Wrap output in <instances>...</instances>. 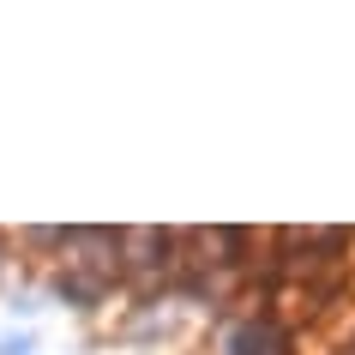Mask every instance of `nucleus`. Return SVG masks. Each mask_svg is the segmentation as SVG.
Listing matches in <instances>:
<instances>
[{
  "label": "nucleus",
  "mask_w": 355,
  "mask_h": 355,
  "mask_svg": "<svg viewBox=\"0 0 355 355\" xmlns=\"http://www.w3.org/2000/svg\"><path fill=\"white\" fill-rule=\"evenodd\" d=\"M283 349V337H277V325H265V319H247L241 331L229 337V355H277Z\"/></svg>",
  "instance_id": "f257e3e1"
},
{
  "label": "nucleus",
  "mask_w": 355,
  "mask_h": 355,
  "mask_svg": "<svg viewBox=\"0 0 355 355\" xmlns=\"http://www.w3.org/2000/svg\"><path fill=\"white\" fill-rule=\"evenodd\" d=\"M0 355H31V337H6V343H0Z\"/></svg>",
  "instance_id": "f03ea898"
}]
</instances>
